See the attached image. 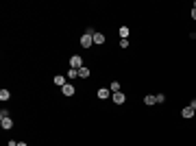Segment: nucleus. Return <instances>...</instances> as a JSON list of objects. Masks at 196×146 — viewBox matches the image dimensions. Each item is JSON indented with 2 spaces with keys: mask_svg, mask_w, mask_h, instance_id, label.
Wrapping results in <instances>:
<instances>
[{
  "mask_svg": "<svg viewBox=\"0 0 196 146\" xmlns=\"http://www.w3.org/2000/svg\"><path fill=\"white\" fill-rule=\"evenodd\" d=\"M65 76H68V79H70V81H74V79H76V76H79V70H74V68H70V70H68V74H65Z\"/></svg>",
  "mask_w": 196,
  "mask_h": 146,
  "instance_id": "f8f14e48",
  "label": "nucleus"
},
{
  "mask_svg": "<svg viewBox=\"0 0 196 146\" xmlns=\"http://www.w3.org/2000/svg\"><path fill=\"white\" fill-rule=\"evenodd\" d=\"M0 127H2L4 131H11V129H13V120H11V116H7V118H0Z\"/></svg>",
  "mask_w": 196,
  "mask_h": 146,
  "instance_id": "f03ea898",
  "label": "nucleus"
},
{
  "mask_svg": "<svg viewBox=\"0 0 196 146\" xmlns=\"http://www.w3.org/2000/svg\"><path fill=\"white\" fill-rule=\"evenodd\" d=\"M118 33H120V37H122V39H129V33H131V31H129V26H120V29H118Z\"/></svg>",
  "mask_w": 196,
  "mask_h": 146,
  "instance_id": "6e6552de",
  "label": "nucleus"
},
{
  "mask_svg": "<svg viewBox=\"0 0 196 146\" xmlns=\"http://www.w3.org/2000/svg\"><path fill=\"white\" fill-rule=\"evenodd\" d=\"M94 44H96V46H102V44H105V35H102V33H98L96 31V35H94Z\"/></svg>",
  "mask_w": 196,
  "mask_h": 146,
  "instance_id": "1a4fd4ad",
  "label": "nucleus"
},
{
  "mask_svg": "<svg viewBox=\"0 0 196 146\" xmlns=\"http://www.w3.org/2000/svg\"><path fill=\"white\" fill-rule=\"evenodd\" d=\"M92 44H94V37H90V35H83V37H81V46H83V48H90Z\"/></svg>",
  "mask_w": 196,
  "mask_h": 146,
  "instance_id": "39448f33",
  "label": "nucleus"
},
{
  "mask_svg": "<svg viewBox=\"0 0 196 146\" xmlns=\"http://www.w3.org/2000/svg\"><path fill=\"white\" fill-rule=\"evenodd\" d=\"M120 46L122 48H129V39H120Z\"/></svg>",
  "mask_w": 196,
  "mask_h": 146,
  "instance_id": "a211bd4d",
  "label": "nucleus"
},
{
  "mask_svg": "<svg viewBox=\"0 0 196 146\" xmlns=\"http://www.w3.org/2000/svg\"><path fill=\"white\" fill-rule=\"evenodd\" d=\"M9 98H11V92H9V90H0V100H2V102L9 100Z\"/></svg>",
  "mask_w": 196,
  "mask_h": 146,
  "instance_id": "ddd939ff",
  "label": "nucleus"
},
{
  "mask_svg": "<svg viewBox=\"0 0 196 146\" xmlns=\"http://www.w3.org/2000/svg\"><path fill=\"white\" fill-rule=\"evenodd\" d=\"M70 68H74V70H81V68H83V57L74 55V57L70 59Z\"/></svg>",
  "mask_w": 196,
  "mask_h": 146,
  "instance_id": "f257e3e1",
  "label": "nucleus"
},
{
  "mask_svg": "<svg viewBox=\"0 0 196 146\" xmlns=\"http://www.w3.org/2000/svg\"><path fill=\"white\" fill-rule=\"evenodd\" d=\"M157 100H155V96L152 94H148V96H144V105H155Z\"/></svg>",
  "mask_w": 196,
  "mask_h": 146,
  "instance_id": "4468645a",
  "label": "nucleus"
},
{
  "mask_svg": "<svg viewBox=\"0 0 196 146\" xmlns=\"http://www.w3.org/2000/svg\"><path fill=\"white\" fill-rule=\"evenodd\" d=\"M192 18H194V20H196V7H194V9H192Z\"/></svg>",
  "mask_w": 196,
  "mask_h": 146,
  "instance_id": "aec40b11",
  "label": "nucleus"
},
{
  "mask_svg": "<svg viewBox=\"0 0 196 146\" xmlns=\"http://www.w3.org/2000/svg\"><path fill=\"white\" fill-rule=\"evenodd\" d=\"M194 113H196V111H194V109H192V107H190V105L181 109V116H183L185 120H190V118H194Z\"/></svg>",
  "mask_w": 196,
  "mask_h": 146,
  "instance_id": "20e7f679",
  "label": "nucleus"
},
{
  "mask_svg": "<svg viewBox=\"0 0 196 146\" xmlns=\"http://www.w3.org/2000/svg\"><path fill=\"white\" fill-rule=\"evenodd\" d=\"M98 98H100V100H107V98H109V90H107V87H100V90H98Z\"/></svg>",
  "mask_w": 196,
  "mask_h": 146,
  "instance_id": "9d476101",
  "label": "nucleus"
},
{
  "mask_svg": "<svg viewBox=\"0 0 196 146\" xmlns=\"http://www.w3.org/2000/svg\"><path fill=\"white\" fill-rule=\"evenodd\" d=\"M190 107H192V109H194V111H196V98H194V100H192V102H190Z\"/></svg>",
  "mask_w": 196,
  "mask_h": 146,
  "instance_id": "6ab92c4d",
  "label": "nucleus"
},
{
  "mask_svg": "<svg viewBox=\"0 0 196 146\" xmlns=\"http://www.w3.org/2000/svg\"><path fill=\"white\" fill-rule=\"evenodd\" d=\"M61 92H63V96H74V94H76V90H74L72 83H65V85L61 87Z\"/></svg>",
  "mask_w": 196,
  "mask_h": 146,
  "instance_id": "7ed1b4c3",
  "label": "nucleus"
},
{
  "mask_svg": "<svg viewBox=\"0 0 196 146\" xmlns=\"http://www.w3.org/2000/svg\"><path fill=\"white\" fill-rule=\"evenodd\" d=\"M124 100H126V96H124L122 92H116V94H113V102H116V105H124Z\"/></svg>",
  "mask_w": 196,
  "mask_h": 146,
  "instance_id": "423d86ee",
  "label": "nucleus"
},
{
  "mask_svg": "<svg viewBox=\"0 0 196 146\" xmlns=\"http://www.w3.org/2000/svg\"><path fill=\"white\" fill-rule=\"evenodd\" d=\"M52 81H54V85H57V87H63V85L68 83V81H65V76H61V74H57Z\"/></svg>",
  "mask_w": 196,
  "mask_h": 146,
  "instance_id": "0eeeda50",
  "label": "nucleus"
},
{
  "mask_svg": "<svg viewBox=\"0 0 196 146\" xmlns=\"http://www.w3.org/2000/svg\"><path fill=\"white\" fill-rule=\"evenodd\" d=\"M155 100H157V102H166V94H157Z\"/></svg>",
  "mask_w": 196,
  "mask_h": 146,
  "instance_id": "f3484780",
  "label": "nucleus"
},
{
  "mask_svg": "<svg viewBox=\"0 0 196 146\" xmlns=\"http://www.w3.org/2000/svg\"><path fill=\"white\" fill-rule=\"evenodd\" d=\"M18 146H26V142H18Z\"/></svg>",
  "mask_w": 196,
  "mask_h": 146,
  "instance_id": "412c9836",
  "label": "nucleus"
},
{
  "mask_svg": "<svg viewBox=\"0 0 196 146\" xmlns=\"http://www.w3.org/2000/svg\"><path fill=\"white\" fill-rule=\"evenodd\" d=\"M111 92H113V94H116V92H120V83H118V81H113V83H111Z\"/></svg>",
  "mask_w": 196,
  "mask_h": 146,
  "instance_id": "dca6fc26",
  "label": "nucleus"
},
{
  "mask_svg": "<svg viewBox=\"0 0 196 146\" xmlns=\"http://www.w3.org/2000/svg\"><path fill=\"white\" fill-rule=\"evenodd\" d=\"M87 76H90V68H87V65H83V68L79 70V79H87Z\"/></svg>",
  "mask_w": 196,
  "mask_h": 146,
  "instance_id": "9b49d317",
  "label": "nucleus"
},
{
  "mask_svg": "<svg viewBox=\"0 0 196 146\" xmlns=\"http://www.w3.org/2000/svg\"><path fill=\"white\" fill-rule=\"evenodd\" d=\"M83 35H90V37H94V35H96V31H94V29H92V26H87V29H85V33H83Z\"/></svg>",
  "mask_w": 196,
  "mask_h": 146,
  "instance_id": "2eb2a0df",
  "label": "nucleus"
}]
</instances>
